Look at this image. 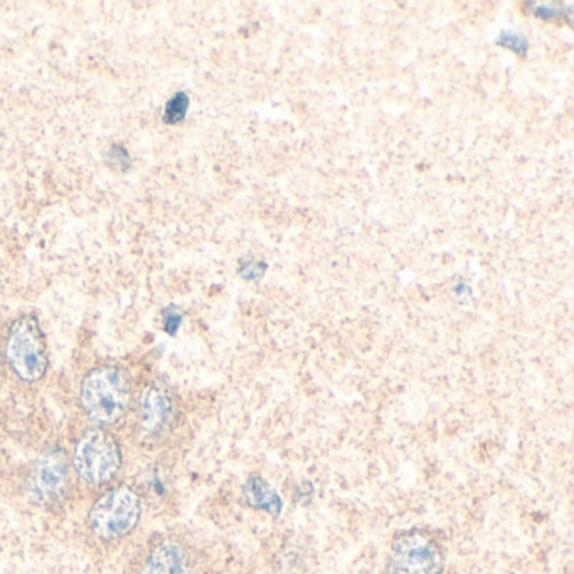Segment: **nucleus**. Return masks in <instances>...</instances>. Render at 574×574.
<instances>
[{
	"instance_id": "nucleus-11",
	"label": "nucleus",
	"mask_w": 574,
	"mask_h": 574,
	"mask_svg": "<svg viewBox=\"0 0 574 574\" xmlns=\"http://www.w3.org/2000/svg\"><path fill=\"white\" fill-rule=\"evenodd\" d=\"M497 44L500 46L507 47V49H512L514 53L517 54H526L528 53V41L522 34L516 33H503L500 34L499 40H497Z\"/></svg>"
},
{
	"instance_id": "nucleus-8",
	"label": "nucleus",
	"mask_w": 574,
	"mask_h": 574,
	"mask_svg": "<svg viewBox=\"0 0 574 574\" xmlns=\"http://www.w3.org/2000/svg\"><path fill=\"white\" fill-rule=\"evenodd\" d=\"M136 574H196L189 548L176 538H161L145 550Z\"/></svg>"
},
{
	"instance_id": "nucleus-14",
	"label": "nucleus",
	"mask_w": 574,
	"mask_h": 574,
	"mask_svg": "<svg viewBox=\"0 0 574 574\" xmlns=\"http://www.w3.org/2000/svg\"><path fill=\"white\" fill-rule=\"evenodd\" d=\"M536 15L544 19V21H551V19H556L560 15V11L554 9L553 5H539V8H536Z\"/></svg>"
},
{
	"instance_id": "nucleus-12",
	"label": "nucleus",
	"mask_w": 574,
	"mask_h": 574,
	"mask_svg": "<svg viewBox=\"0 0 574 574\" xmlns=\"http://www.w3.org/2000/svg\"><path fill=\"white\" fill-rule=\"evenodd\" d=\"M180 323H183V313L177 307H167L164 310V331L169 335H176L179 331Z\"/></svg>"
},
{
	"instance_id": "nucleus-7",
	"label": "nucleus",
	"mask_w": 574,
	"mask_h": 574,
	"mask_svg": "<svg viewBox=\"0 0 574 574\" xmlns=\"http://www.w3.org/2000/svg\"><path fill=\"white\" fill-rule=\"evenodd\" d=\"M176 417V399L166 385L152 383L142 391L136 406V421L145 440L152 442L169 433Z\"/></svg>"
},
{
	"instance_id": "nucleus-6",
	"label": "nucleus",
	"mask_w": 574,
	"mask_h": 574,
	"mask_svg": "<svg viewBox=\"0 0 574 574\" xmlns=\"http://www.w3.org/2000/svg\"><path fill=\"white\" fill-rule=\"evenodd\" d=\"M71 482L68 455L62 446L44 450L30 468L27 496L37 506L53 509L65 500Z\"/></svg>"
},
{
	"instance_id": "nucleus-13",
	"label": "nucleus",
	"mask_w": 574,
	"mask_h": 574,
	"mask_svg": "<svg viewBox=\"0 0 574 574\" xmlns=\"http://www.w3.org/2000/svg\"><path fill=\"white\" fill-rule=\"evenodd\" d=\"M266 265L265 263H244L240 268L241 277L246 278V280H258L262 277L263 273H265Z\"/></svg>"
},
{
	"instance_id": "nucleus-3",
	"label": "nucleus",
	"mask_w": 574,
	"mask_h": 574,
	"mask_svg": "<svg viewBox=\"0 0 574 574\" xmlns=\"http://www.w3.org/2000/svg\"><path fill=\"white\" fill-rule=\"evenodd\" d=\"M446 556L442 542L427 529H406L393 539L386 574H443Z\"/></svg>"
},
{
	"instance_id": "nucleus-9",
	"label": "nucleus",
	"mask_w": 574,
	"mask_h": 574,
	"mask_svg": "<svg viewBox=\"0 0 574 574\" xmlns=\"http://www.w3.org/2000/svg\"><path fill=\"white\" fill-rule=\"evenodd\" d=\"M243 499L246 506L272 517L280 516L284 510V503L278 492L260 475H252L243 485Z\"/></svg>"
},
{
	"instance_id": "nucleus-2",
	"label": "nucleus",
	"mask_w": 574,
	"mask_h": 574,
	"mask_svg": "<svg viewBox=\"0 0 574 574\" xmlns=\"http://www.w3.org/2000/svg\"><path fill=\"white\" fill-rule=\"evenodd\" d=\"M142 519V499L129 485H117L98 497L88 512L91 536L103 544H115L133 534Z\"/></svg>"
},
{
	"instance_id": "nucleus-1",
	"label": "nucleus",
	"mask_w": 574,
	"mask_h": 574,
	"mask_svg": "<svg viewBox=\"0 0 574 574\" xmlns=\"http://www.w3.org/2000/svg\"><path fill=\"white\" fill-rule=\"evenodd\" d=\"M132 385L123 367L104 364L81 380L79 405L98 428L112 427L129 413Z\"/></svg>"
},
{
	"instance_id": "nucleus-4",
	"label": "nucleus",
	"mask_w": 574,
	"mask_h": 574,
	"mask_svg": "<svg viewBox=\"0 0 574 574\" xmlns=\"http://www.w3.org/2000/svg\"><path fill=\"white\" fill-rule=\"evenodd\" d=\"M5 360L22 383H37L49 367L46 339L34 316H22L12 323L5 341Z\"/></svg>"
},
{
	"instance_id": "nucleus-5",
	"label": "nucleus",
	"mask_w": 574,
	"mask_h": 574,
	"mask_svg": "<svg viewBox=\"0 0 574 574\" xmlns=\"http://www.w3.org/2000/svg\"><path fill=\"white\" fill-rule=\"evenodd\" d=\"M73 467L88 485L112 482L122 468V450L115 437L104 428L85 431L76 442Z\"/></svg>"
},
{
	"instance_id": "nucleus-10",
	"label": "nucleus",
	"mask_w": 574,
	"mask_h": 574,
	"mask_svg": "<svg viewBox=\"0 0 574 574\" xmlns=\"http://www.w3.org/2000/svg\"><path fill=\"white\" fill-rule=\"evenodd\" d=\"M190 100L187 93L179 91L174 95L166 103V110H164V123L167 125H177L186 119L187 110H189Z\"/></svg>"
}]
</instances>
